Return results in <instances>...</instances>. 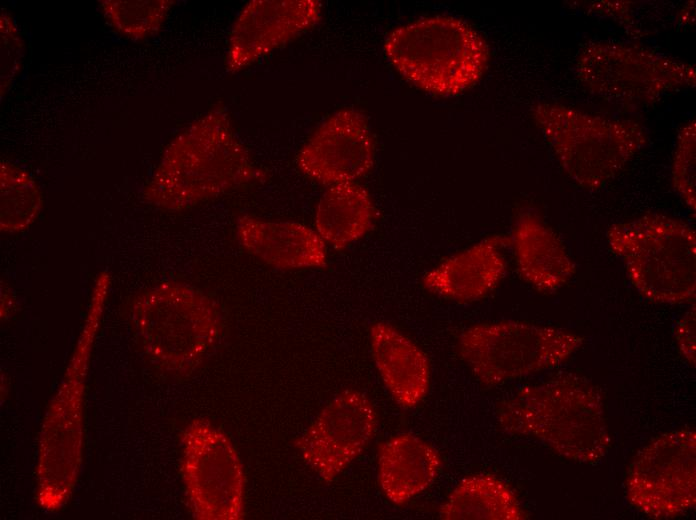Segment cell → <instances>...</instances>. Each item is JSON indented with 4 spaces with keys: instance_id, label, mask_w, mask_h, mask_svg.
Here are the masks:
<instances>
[{
    "instance_id": "obj_1",
    "label": "cell",
    "mask_w": 696,
    "mask_h": 520,
    "mask_svg": "<svg viewBox=\"0 0 696 520\" xmlns=\"http://www.w3.org/2000/svg\"><path fill=\"white\" fill-rule=\"evenodd\" d=\"M264 172L222 106L184 128L166 147L144 195L164 210L179 211L261 180Z\"/></svg>"
},
{
    "instance_id": "obj_2",
    "label": "cell",
    "mask_w": 696,
    "mask_h": 520,
    "mask_svg": "<svg viewBox=\"0 0 696 520\" xmlns=\"http://www.w3.org/2000/svg\"><path fill=\"white\" fill-rule=\"evenodd\" d=\"M501 428L533 438L571 461L597 464L610 437L597 387L576 375H560L519 388L496 411Z\"/></svg>"
},
{
    "instance_id": "obj_3",
    "label": "cell",
    "mask_w": 696,
    "mask_h": 520,
    "mask_svg": "<svg viewBox=\"0 0 696 520\" xmlns=\"http://www.w3.org/2000/svg\"><path fill=\"white\" fill-rule=\"evenodd\" d=\"M109 284L98 280L60 387L43 421L38 450L36 498L49 512L62 508L78 478L83 451V401L87 368Z\"/></svg>"
},
{
    "instance_id": "obj_4",
    "label": "cell",
    "mask_w": 696,
    "mask_h": 520,
    "mask_svg": "<svg viewBox=\"0 0 696 520\" xmlns=\"http://www.w3.org/2000/svg\"><path fill=\"white\" fill-rule=\"evenodd\" d=\"M130 318L149 360L174 375L194 371L222 331L214 300L180 282H164L143 292L133 302Z\"/></svg>"
},
{
    "instance_id": "obj_5",
    "label": "cell",
    "mask_w": 696,
    "mask_h": 520,
    "mask_svg": "<svg viewBox=\"0 0 696 520\" xmlns=\"http://www.w3.org/2000/svg\"><path fill=\"white\" fill-rule=\"evenodd\" d=\"M383 48L404 79L440 96H455L474 86L490 58L482 35L452 16H430L401 25L388 34Z\"/></svg>"
},
{
    "instance_id": "obj_6",
    "label": "cell",
    "mask_w": 696,
    "mask_h": 520,
    "mask_svg": "<svg viewBox=\"0 0 696 520\" xmlns=\"http://www.w3.org/2000/svg\"><path fill=\"white\" fill-rule=\"evenodd\" d=\"M532 118L567 176L582 189L611 182L644 148L647 133L636 120L611 118L559 102H539Z\"/></svg>"
},
{
    "instance_id": "obj_7",
    "label": "cell",
    "mask_w": 696,
    "mask_h": 520,
    "mask_svg": "<svg viewBox=\"0 0 696 520\" xmlns=\"http://www.w3.org/2000/svg\"><path fill=\"white\" fill-rule=\"evenodd\" d=\"M606 238L643 298L670 305L695 299L696 234L690 224L672 216L646 213L612 224Z\"/></svg>"
},
{
    "instance_id": "obj_8",
    "label": "cell",
    "mask_w": 696,
    "mask_h": 520,
    "mask_svg": "<svg viewBox=\"0 0 696 520\" xmlns=\"http://www.w3.org/2000/svg\"><path fill=\"white\" fill-rule=\"evenodd\" d=\"M575 73L591 93L621 106H646L695 86L696 69L664 52L627 41L595 40L578 52Z\"/></svg>"
},
{
    "instance_id": "obj_9",
    "label": "cell",
    "mask_w": 696,
    "mask_h": 520,
    "mask_svg": "<svg viewBox=\"0 0 696 520\" xmlns=\"http://www.w3.org/2000/svg\"><path fill=\"white\" fill-rule=\"evenodd\" d=\"M583 342L562 328L505 320L466 328L458 350L479 382L496 386L559 366Z\"/></svg>"
},
{
    "instance_id": "obj_10",
    "label": "cell",
    "mask_w": 696,
    "mask_h": 520,
    "mask_svg": "<svg viewBox=\"0 0 696 520\" xmlns=\"http://www.w3.org/2000/svg\"><path fill=\"white\" fill-rule=\"evenodd\" d=\"M181 441L180 470L192 516L242 519L246 481L231 440L210 421L196 418L184 429Z\"/></svg>"
},
{
    "instance_id": "obj_11",
    "label": "cell",
    "mask_w": 696,
    "mask_h": 520,
    "mask_svg": "<svg viewBox=\"0 0 696 520\" xmlns=\"http://www.w3.org/2000/svg\"><path fill=\"white\" fill-rule=\"evenodd\" d=\"M626 497L653 519H672L696 506V432L677 429L656 436L631 461Z\"/></svg>"
},
{
    "instance_id": "obj_12",
    "label": "cell",
    "mask_w": 696,
    "mask_h": 520,
    "mask_svg": "<svg viewBox=\"0 0 696 520\" xmlns=\"http://www.w3.org/2000/svg\"><path fill=\"white\" fill-rule=\"evenodd\" d=\"M377 424L369 397L357 389H347L319 411L294 446L311 470L330 483L368 447Z\"/></svg>"
},
{
    "instance_id": "obj_13",
    "label": "cell",
    "mask_w": 696,
    "mask_h": 520,
    "mask_svg": "<svg viewBox=\"0 0 696 520\" xmlns=\"http://www.w3.org/2000/svg\"><path fill=\"white\" fill-rule=\"evenodd\" d=\"M375 162L374 138L364 113L342 108L327 117L300 149L296 163L307 177L331 186L368 174Z\"/></svg>"
},
{
    "instance_id": "obj_14",
    "label": "cell",
    "mask_w": 696,
    "mask_h": 520,
    "mask_svg": "<svg viewBox=\"0 0 696 520\" xmlns=\"http://www.w3.org/2000/svg\"><path fill=\"white\" fill-rule=\"evenodd\" d=\"M318 0H252L229 33L225 67L236 73L314 27L321 18Z\"/></svg>"
},
{
    "instance_id": "obj_15",
    "label": "cell",
    "mask_w": 696,
    "mask_h": 520,
    "mask_svg": "<svg viewBox=\"0 0 696 520\" xmlns=\"http://www.w3.org/2000/svg\"><path fill=\"white\" fill-rule=\"evenodd\" d=\"M509 242L502 235L487 237L444 260L422 278V284L431 293L446 299L480 300L504 278L507 262L503 249Z\"/></svg>"
},
{
    "instance_id": "obj_16",
    "label": "cell",
    "mask_w": 696,
    "mask_h": 520,
    "mask_svg": "<svg viewBox=\"0 0 696 520\" xmlns=\"http://www.w3.org/2000/svg\"><path fill=\"white\" fill-rule=\"evenodd\" d=\"M236 227L241 246L269 266L291 270L326 265L325 242L306 225L243 214Z\"/></svg>"
},
{
    "instance_id": "obj_17",
    "label": "cell",
    "mask_w": 696,
    "mask_h": 520,
    "mask_svg": "<svg viewBox=\"0 0 696 520\" xmlns=\"http://www.w3.org/2000/svg\"><path fill=\"white\" fill-rule=\"evenodd\" d=\"M369 342L375 367L395 403L404 409L420 404L430 387V365L426 354L386 322H375L370 326Z\"/></svg>"
},
{
    "instance_id": "obj_18",
    "label": "cell",
    "mask_w": 696,
    "mask_h": 520,
    "mask_svg": "<svg viewBox=\"0 0 696 520\" xmlns=\"http://www.w3.org/2000/svg\"><path fill=\"white\" fill-rule=\"evenodd\" d=\"M440 468L437 449L412 433L395 434L379 445L378 484L396 506H404L431 487Z\"/></svg>"
},
{
    "instance_id": "obj_19",
    "label": "cell",
    "mask_w": 696,
    "mask_h": 520,
    "mask_svg": "<svg viewBox=\"0 0 696 520\" xmlns=\"http://www.w3.org/2000/svg\"><path fill=\"white\" fill-rule=\"evenodd\" d=\"M511 242L521 278L537 291L552 293L574 277L576 266L562 240L534 213L519 216Z\"/></svg>"
},
{
    "instance_id": "obj_20",
    "label": "cell",
    "mask_w": 696,
    "mask_h": 520,
    "mask_svg": "<svg viewBox=\"0 0 696 520\" xmlns=\"http://www.w3.org/2000/svg\"><path fill=\"white\" fill-rule=\"evenodd\" d=\"M375 208L368 191L355 182L329 186L315 212L316 232L325 243L343 248L361 239L372 227Z\"/></svg>"
},
{
    "instance_id": "obj_21",
    "label": "cell",
    "mask_w": 696,
    "mask_h": 520,
    "mask_svg": "<svg viewBox=\"0 0 696 520\" xmlns=\"http://www.w3.org/2000/svg\"><path fill=\"white\" fill-rule=\"evenodd\" d=\"M443 520H524L528 518L511 487L492 474L463 478L439 507Z\"/></svg>"
},
{
    "instance_id": "obj_22",
    "label": "cell",
    "mask_w": 696,
    "mask_h": 520,
    "mask_svg": "<svg viewBox=\"0 0 696 520\" xmlns=\"http://www.w3.org/2000/svg\"><path fill=\"white\" fill-rule=\"evenodd\" d=\"M1 229L8 232L27 228L41 208V192L32 176L9 161L1 162Z\"/></svg>"
},
{
    "instance_id": "obj_23",
    "label": "cell",
    "mask_w": 696,
    "mask_h": 520,
    "mask_svg": "<svg viewBox=\"0 0 696 520\" xmlns=\"http://www.w3.org/2000/svg\"><path fill=\"white\" fill-rule=\"evenodd\" d=\"M172 0H103L99 7L108 24L131 39H145L163 25Z\"/></svg>"
},
{
    "instance_id": "obj_24",
    "label": "cell",
    "mask_w": 696,
    "mask_h": 520,
    "mask_svg": "<svg viewBox=\"0 0 696 520\" xmlns=\"http://www.w3.org/2000/svg\"><path fill=\"white\" fill-rule=\"evenodd\" d=\"M696 123L687 121L678 131L672 157V185L685 205L695 212Z\"/></svg>"
},
{
    "instance_id": "obj_25",
    "label": "cell",
    "mask_w": 696,
    "mask_h": 520,
    "mask_svg": "<svg viewBox=\"0 0 696 520\" xmlns=\"http://www.w3.org/2000/svg\"><path fill=\"white\" fill-rule=\"evenodd\" d=\"M1 39V96L9 89L23 58L24 45L13 16L5 9L0 17Z\"/></svg>"
},
{
    "instance_id": "obj_26",
    "label": "cell",
    "mask_w": 696,
    "mask_h": 520,
    "mask_svg": "<svg viewBox=\"0 0 696 520\" xmlns=\"http://www.w3.org/2000/svg\"><path fill=\"white\" fill-rule=\"evenodd\" d=\"M695 328V305L693 304L673 326L678 349L686 362L693 367L696 363Z\"/></svg>"
}]
</instances>
